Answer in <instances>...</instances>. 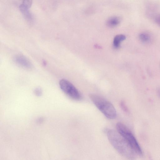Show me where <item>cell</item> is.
Listing matches in <instances>:
<instances>
[{
    "instance_id": "cell-1",
    "label": "cell",
    "mask_w": 160,
    "mask_h": 160,
    "mask_svg": "<svg viewBox=\"0 0 160 160\" xmlns=\"http://www.w3.org/2000/svg\"><path fill=\"white\" fill-rule=\"evenodd\" d=\"M107 135L111 144L121 155L129 160H134L136 159L137 153L118 131L109 129L107 132Z\"/></svg>"
},
{
    "instance_id": "cell-2",
    "label": "cell",
    "mask_w": 160,
    "mask_h": 160,
    "mask_svg": "<svg viewBox=\"0 0 160 160\" xmlns=\"http://www.w3.org/2000/svg\"><path fill=\"white\" fill-rule=\"evenodd\" d=\"M89 97L98 109L107 118L113 119L116 117V112L112 104L102 97L94 93Z\"/></svg>"
},
{
    "instance_id": "cell-3",
    "label": "cell",
    "mask_w": 160,
    "mask_h": 160,
    "mask_svg": "<svg viewBox=\"0 0 160 160\" xmlns=\"http://www.w3.org/2000/svg\"><path fill=\"white\" fill-rule=\"evenodd\" d=\"M117 131L130 145L137 155L142 156V150L135 137L130 130L123 124L118 122L116 125Z\"/></svg>"
},
{
    "instance_id": "cell-4",
    "label": "cell",
    "mask_w": 160,
    "mask_h": 160,
    "mask_svg": "<svg viewBox=\"0 0 160 160\" xmlns=\"http://www.w3.org/2000/svg\"><path fill=\"white\" fill-rule=\"evenodd\" d=\"M59 85L62 91L72 99L79 100L81 99L80 93L75 87L69 81L65 79L61 80Z\"/></svg>"
},
{
    "instance_id": "cell-5",
    "label": "cell",
    "mask_w": 160,
    "mask_h": 160,
    "mask_svg": "<svg viewBox=\"0 0 160 160\" xmlns=\"http://www.w3.org/2000/svg\"><path fill=\"white\" fill-rule=\"evenodd\" d=\"M31 3L32 2L30 1H24L19 6L20 11L25 18L29 21L33 19L32 15L29 10Z\"/></svg>"
},
{
    "instance_id": "cell-6",
    "label": "cell",
    "mask_w": 160,
    "mask_h": 160,
    "mask_svg": "<svg viewBox=\"0 0 160 160\" xmlns=\"http://www.w3.org/2000/svg\"><path fill=\"white\" fill-rule=\"evenodd\" d=\"M14 60L17 63L24 68L30 69L32 67V64L29 60L23 56L17 55L15 57Z\"/></svg>"
},
{
    "instance_id": "cell-7",
    "label": "cell",
    "mask_w": 160,
    "mask_h": 160,
    "mask_svg": "<svg viewBox=\"0 0 160 160\" xmlns=\"http://www.w3.org/2000/svg\"><path fill=\"white\" fill-rule=\"evenodd\" d=\"M126 39V36L123 34H119L116 36L114 38L113 45L116 48H118L121 42Z\"/></svg>"
},
{
    "instance_id": "cell-8",
    "label": "cell",
    "mask_w": 160,
    "mask_h": 160,
    "mask_svg": "<svg viewBox=\"0 0 160 160\" xmlns=\"http://www.w3.org/2000/svg\"><path fill=\"white\" fill-rule=\"evenodd\" d=\"M120 21V18L117 16L110 18L107 21V23L110 27H114L118 25Z\"/></svg>"
},
{
    "instance_id": "cell-9",
    "label": "cell",
    "mask_w": 160,
    "mask_h": 160,
    "mask_svg": "<svg viewBox=\"0 0 160 160\" xmlns=\"http://www.w3.org/2000/svg\"><path fill=\"white\" fill-rule=\"evenodd\" d=\"M139 38L142 42L147 43L149 42L150 40V35L146 33H142L139 35Z\"/></svg>"
},
{
    "instance_id": "cell-10",
    "label": "cell",
    "mask_w": 160,
    "mask_h": 160,
    "mask_svg": "<svg viewBox=\"0 0 160 160\" xmlns=\"http://www.w3.org/2000/svg\"><path fill=\"white\" fill-rule=\"evenodd\" d=\"M120 105L121 108L123 111L126 112H128V109L124 102L122 101H121Z\"/></svg>"
},
{
    "instance_id": "cell-11",
    "label": "cell",
    "mask_w": 160,
    "mask_h": 160,
    "mask_svg": "<svg viewBox=\"0 0 160 160\" xmlns=\"http://www.w3.org/2000/svg\"><path fill=\"white\" fill-rule=\"evenodd\" d=\"M34 92L36 95L38 96H40L42 94V90L40 88H37L35 89Z\"/></svg>"
},
{
    "instance_id": "cell-12",
    "label": "cell",
    "mask_w": 160,
    "mask_h": 160,
    "mask_svg": "<svg viewBox=\"0 0 160 160\" xmlns=\"http://www.w3.org/2000/svg\"><path fill=\"white\" fill-rule=\"evenodd\" d=\"M155 21L158 24L160 25V16L157 17L156 18Z\"/></svg>"
},
{
    "instance_id": "cell-13",
    "label": "cell",
    "mask_w": 160,
    "mask_h": 160,
    "mask_svg": "<svg viewBox=\"0 0 160 160\" xmlns=\"http://www.w3.org/2000/svg\"><path fill=\"white\" fill-rule=\"evenodd\" d=\"M43 121V120L42 119V118H40L38 121V122L39 123H40Z\"/></svg>"
},
{
    "instance_id": "cell-14",
    "label": "cell",
    "mask_w": 160,
    "mask_h": 160,
    "mask_svg": "<svg viewBox=\"0 0 160 160\" xmlns=\"http://www.w3.org/2000/svg\"><path fill=\"white\" fill-rule=\"evenodd\" d=\"M158 94H159V96H160V89L158 90Z\"/></svg>"
}]
</instances>
